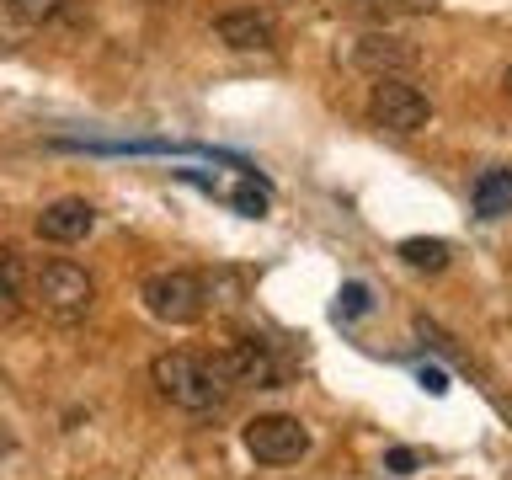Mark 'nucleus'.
<instances>
[{
  "instance_id": "f257e3e1",
  "label": "nucleus",
  "mask_w": 512,
  "mask_h": 480,
  "mask_svg": "<svg viewBox=\"0 0 512 480\" xmlns=\"http://www.w3.org/2000/svg\"><path fill=\"white\" fill-rule=\"evenodd\" d=\"M150 379H155V390L182 411H214V406H224V395H230L224 379L214 374V358H198V352H187V347L160 352L150 363Z\"/></svg>"
},
{
  "instance_id": "f03ea898",
  "label": "nucleus",
  "mask_w": 512,
  "mask_h": 480,
  "mask_svg": "<svg viewBox=\"0 0 512 480\" xmlns=\"http://www.w3.org/2000/svg\"><path fill=\"white\" fill-rule=\"evenodd\" d=\"M139 299H144V310L155 320H166V326H192V320H203V310H208V288H203L198 272H187V267L150 272V278L139 283Z\"/></svg>"
},
{
  "instance_id": "7ed1b4c3",
  "label": "nucleus",
  "mask_w": 512,
  "mask_h": 480,
  "mask_svg": "<svg viewBox=\"0 0 512 480\" xmlns=\"http://www.w3.org/2000/svg\"><path fill=\"white\" fill-rule=\"evenodd\" d=\"M368 118H374V128H384V134H422V128L432 123V102L427 91H416L406 75H384L374 91H368Z\"/></svg>"
},
{
  "instance_id": "20e7f679",
  "label": "nucleus",
  "mask_w": 512,
  "mask_h": 480,
  "mask_svg": "<svg viewBox=\"0 0 512 480\" xmlns=\"http://www.w3.org/2000/svg\"><path fill=\"white\" fill-rule=\"evenodd\" d=\"M240 443H246V454L256 464H299L310 454V432H304V422L288 411L251 416V422L240 427Z\"/></svg>"
},
{
  "instance_id": "39448f33",
  "label": "nucleus",
  "mask_w": 512,
  "mask_h": 480,
  "mask_svg": "<svg viewBox=\"0 0 512 480\" xmlns=\"http://www.w3.org/2000/svg\"><path fill=\"white\" fill-rule=\"evenodd\" d=\"M38 304L54 320H86L91 304H96V278L80 262H43L38 272Z\"/></svg>"
},
{
  "instance_id": "423d86ee",
  "label": "nucleus",
  "mask_w": 512,
  "mask_h": 480,
  "mask_svg": "<svg viewBox=\"0 0 512 480\" xmlns=\"http://www.w3.org/2000/svg\"><path fill=\"white\" fill-rule=\"evenodd\" d=\"M214 374L224 379V390H246V384H256V390H278V379H283L267 342H235V347L214 352Z\"/></svg>"
},
{
  "instance_id": "0eeeda50",
  "label": "nucleus",
  "mask_w": 512,
  "mask_h": 480,
  "mask_svg": "<svg viewBox=\"0 0 512 480\" xmlns=\"http://www.w3.org/2000/svg\"><path fill=\"white\" fill-rule=\"evenodd\" d=\"M352 64L368 75H411L416 64H422V54L406 43V38H390V32H363L358 48H352Z\"/></svg>"
},
{
  "instance_id": "6e6552de",
  "label": "nucleus",
  "mask_w": 512,
  "mask_h": 480,
  "mask_svg": "<svg viewBox=\"0 0 512 480\" xmlns=\"http://www.w3.org/2000/svg\"><path fill=\"white\" fill-rule=\"evenodd\" d=\"M214 38L235 54H267V48H278V27L267 11H224L214 22Z\"/></svg>"
},
{
  "instance_id": "1a4fd4ad",
  "label": "nucleus",
  "mask_w": 512,
  "mask_h": 480,
  "mask_svg": "<svg viewBox=\"0 0 512 480\" xmlns=\"http://www.w3.org/2000/svg\"><path fill=\"white\" fill-rule=\"evenodd\" d=\"M91 230H96V208L86 198H59L38 214V235L54 240V246H75V240H86Z\"/></svg>"
},
{
  "instance_id": "9d476101",
  "label": "nucleus",
  "mask_w": 512,
  "mask_h": 480,
  "mask_svg": "<svg viewBox=\"0 0 512 480\" xmlns=\"http://www.w3.org/2000/svg\"><path fill=\"white\" fill-rule=\"evenodd\" d=\"M470 208H475V219H502V214H512V166L480 171L475 187H470Z\"/></svg>"
},
{
  "instance_id": "9b49d317",
  "label": "nucleus",
  "mask_w": 512,
  "mask_h": 480,
  "mask_svg": "<svg viewBox=\"0 0 512 480\" xmlns=\"http://www.w3.org/2000/svg\"><path fill=\"white\" fill-rule=\"evenodd\" d=\"M22 299H27V267L16 246H0V320L22 315Z\"/></svg>"
},
{
  "instance_id": "f8f14e48",
  "label": "nucleus",
  "mask_w": 512,
  "mask_h": 480,
  "mask_svg": "<svg viewBox=\"0 0 512 480\" xmlns=\"http://www.w3.org/2000/svg\"><path fill=\"white\" fill-rule=\"evenodd\" d=\"M400 262L416 267V272H443L448 267V240H427V235L400 240Z\"/></svg>"
},
{
  "instance_id": "ddd939ff",
  "label": "nucleus",
  "mask_w": 512,
  "mask_h": 480,
  "mask_svg": "<svg viewBox=\"0 0 512 480\" xmlns=\"http://www.w3.org/2000/svg\"><path fill=\"white\" fill-rule=\"evenodd\" d=\"M59 11H64V0H11V16H16V22H27V27L54 22Z\"/></svg>"
},
{
  "instance_id": "4468645a",
  "label": "nucleus",
  "mask_w": 512,
  "mask_h": 480,
  "mask_svg": "<svg viewBox=\"0 0 512 480\" xmlns=\"http://www.w3.org/2000/svg\"><path fill=\"white\" fill-rule=\"evenodd\" d=\"M230 203H235L246 219H262V214H267V192H262V187H251V182H246V187H235V198H230Z\"/></svg>"
},
{
  "instance_id": "2eb2a0df",
  "label": "nucleus",
  "mask_w": 512,
  "mask_h": 480,
  "mask_svg": "<svg viewBox=\"0 0 512 480\" xmlns=\"http://www.w3.org/2000/svg\"><path fill=\"white\" fill-rule=\"evenodd\" d=\"M363 310H368V288H363V283H347L342 299H336V315L352 320V315H363Z\"/></svg>"
},
{
  "instance_id": "dca6fc26",
  "label": "nucleus",
  "mask_w": 512,
  "mask_h": 480,
  "mask_svg": "<svg viewBox=\"0 0 512 480\" xmlns=\"http://www.w3.org/2000/svg\"><path fill=\"white\" fill-rule=\"evenodd\" d=\"M416 459H422L416 448H390V454H384V470H390V475H411Z\"/></svg>"
},
{
  "instance_id": "f3484780",
  "label": "nucleus",
  "mask_w": 512,
  "mask_h": 480,
  "mask_svg": "<svg viewBox=\"0 0 512 480\" xmlns=\"http://www.w3.org/2000/svg\"><path fill=\"white\" fill-rule=\"evenodd\" d=\"M422 384H427L432 395H443V390H448V379L438 374V368H422Z\"/></svg>"
},
{
  "instance_id": "a211bd4d",
  "label": "nucleus",
  "mask_w": 512,
  "mask_h": 480,
  "mask_svg": "<svg viewBox=\"0 0 512 480\" xmlns=\"http://www.w3.org/2000/svg\"><path fill=\"white\" fill-rule=\"evenodd\" d=\"M502 86H507V96H512V64H507V70H502Z\"/></svg>"
},
{
  "instance_id": "6ab92c4d",
  "label": "nucleus",
  "mask_w": 512,
  "mask_h": 480,
  "mask_svg": "<svg viewBox=\"0 0 512 480\" xmlns=\"http://www.w3.org/2000/svg\"><path fill=\"white\" fill-rule=\"evenodd\" d=\"M160 6H182V0H160Z\"/></svg>"
}]
</instances>
